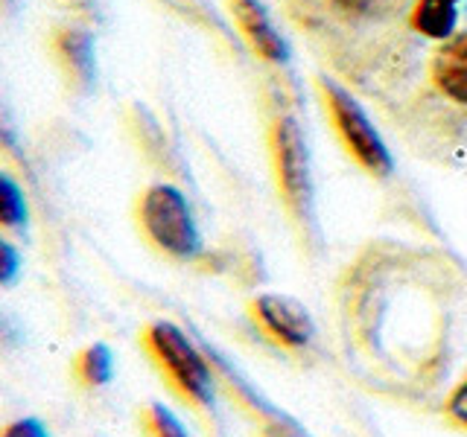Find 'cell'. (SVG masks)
<instances>
[{"label":"cell","mask_w":467,"mask_h":437,"mask_svg":"<svg viewBox=\"0 0 467 437\" xmlns=\"http://www.w3.org/2000/svg\"><path fill=\"white\" fill-rule=\"evenodd\" d=\"M234 21H237L243 38L252 44V50L266 62H286V41L275 29L269 12L260 0H228Z\"/></svg>","instance_id":"cell-6"},{"label":"cell","mask_w":467,"mask_h":437,"mask_svg":"<svg viewBox=\"0 0 467 437\" xmlns=\"http://www.w3.org/2000/svg\"><path fill=\"white\" fill-rule=\"evenodd\" d=\"M143 426H146V437H187V432L182 429V422L175 420L172 412H167L164 405H150L143 412Z\"/></svg>","instance_id":"cell-12"},{"label":"cell","mask_w":467,"mask_h":437,"mask_svg":"<svg viewBox=\"0 0 467 437\" xmlns=\"http://www.w3.org/2000/svg\"><path fill=\"white\" fill-rule=\"evenodd\" d=\"M459 4L462 0H415L412 9V26L427 38H452L459 21Z\"/></svg>","instance_id":"cell-8"},{"label":"cell","mask_w":467,"mask_h":437,"mask_svg":"<svg viewBox=\"0 0 467 437\" xmlns=\"http://www.w3.org/2000/svg\"><path fill=\"white\" fill-rule=\"evenodd\" d=\"M330 4L339 9L342 15H354V18H357V15L371 12L379 4V0H330Z\"/></svg>","instance_id":"cell-16"},{"label":"cell","mask_w":467,"mask_h":437,"mask_svg":"<svg viewBox=\"0 0 467 437\" xmlns=\"http://www.w3.org/2000/svg\"><path fill=\"white\" fill-rule=\"evenodd\" d=\"M58 56L65 58L67 70L77 76L79 82H91L94 76V47L91 38H88L82 29H65L56 41Z\"/></svg>","instance_id":"cell-9"},{"label":"cell","mask_w":467,"mask_h":437,"mask_svg":"<svg viewBox=\"0 0 467 437\" xmlns=\"http://www.w3.org/2000/svg\"><path fill=\"white\" fill-rule=\"evenodd\" d=\"M143 344L150 350L152 361L158 364V371L167 376V382L184 400L196 405H211L213 400L211 368L179 327L167 324V320H155L152 327H146Z\"/></svg>","instance_id":"cell-1"},{"label":"cell","mask_w":467,"mask_h":437,"mask_svg":"<svg viewBox=\"0 0 467 437\" xmlns=\"http://www.w3.org/2000/svg\"><path fill=\"white\" fill-rule=\"evenodd\" d=\"M0 216H4V225L9 228H18L26 222V201H24V193L18 189L9 175L0 178Z\"/></svg>","instance_id":"cell-11"},{"label":"cell","mask_w":467,"mask_h":437,"mask_svg":"<svg viewBox=\"0 0 467 437\" xmlns=\"http://www.w3.org/2000/svg\"><path fill=\"white\" fill-rule=\"evenodd\" d=\"M318 87H321V94H325V102L330 108L336 131H339V137L345 140L348 152L354 155L371 175H389L391 172V155L386 149L383 137H379L377 128L371 126L368 114L362 111L359 102L350 97L345 87H339L330 79H321Z\"/></svg>","instance_id":"cell-3"},{"label":"cell","mask_w":467,"mask_h":437,"mask_svg":"<svg viewBox=\"0 0 467 437\" xmlns=\"http://www.w3.org/2000/svg\"><path fill=\"white\" fill-rule=\"evenodd\" d=\"M252 315L275 341L286 347H304L313 339V318L301 303L277 295H260L252 303Z\"/></svg>","instance_id":"cell-5"},{"label":"cell","mask_w":467,"mask_h":437,"mask_svg":"<svg viewBox=\"0 0 467 437\" xmlns=\"http://www.w3.org/2000/svg\"><path fill=\"white\" fill-rule=\"evenodd\" d=\"M447 417L467 429V379H464V382L456 391L450 393V400H447Z\"/></svg>","instance_id":"cell-13"},{"label":"cell","mask_w":467,"mask_h":437,"mask_svg":"<svg viewBox=\"0 0 467 437\" xmlns=\"http://www.w3.org/2000/svg\"><path fill=\"white\" fill-rule=\"evenodd\" d=\"M4 437H50V434L38 420H18V422H12V426L6 429Z\"/></svg>","instance_id":"cell-14"},{"label":"cell","mask_w":467,"mask_h":437,"mask_svg":"<svg viewBox=\"0 0 467 437\" xmlns=\"http://www.w3.org/2000/svg\"><path fill=\"white\" fill-rule=\"evenodd\" d=\"M432 82L444 97L467 106V33L447 38L432 58Z\"/></svg>","instance_id":"cell-7"},{"label":"cell","mask_w":467,"mask_h":437,"mask_svg":"<svg viewBox=\"0 0 467 437\" xmlns=\"http://www.w3.org/2000/svg\"><path fill=\"white\" fill-rule=\"evenodd\" d=\"M0 254H4V262H0V280L12 283L15 274H18V254H15V248L9 242L0 245Z\"/></svg>","instance_id":"cell-15"},{"label":"cell","mask_w":467,"mask_h":437,"mask_svg":"<svg viewBox=\"0 0 467 437\" xmlns=\"http://www.w3.org/2000/svg\"><path fill=\"white\" fill-rule=\"evenodd\" d=\"M140 228L161 251L175 259H190L199 254L202 239L184 196L170 184H155L140 201Z\"/></svg>","instance_id":"cell-2"},{"label":"cell","mask_w":467,"mask_h":437,"mask_svg":"<svg viewBox=\"0 0 467 437\" xmlns=\"http://www.w3.org/2000/svg\"><path fill=\"white\" fill-rule=\"evenodd\" d=\"M77 376L85 385H106L111 379V353L106 344H91L77 359Z\"/></svg>","instance_id":"cell-10"},{"label":"cell","mask_w":467,"mask_h":437,"mask_svg":"<svg viewBox=\"0 0 467 437\" xmlns=\"http://www.w3.org/2000/svg\"><path fill=\"white\" fill-rule=\"evenodd\" d=\"M272 152H275V169L277 184H281L284 201L298 218L310 213L313 201V181H310V155L298 123L292 117H277L272 128Z\"/></svg>","instance_id":"cell-4"}]
</instances>
